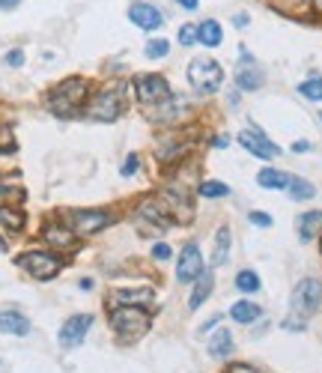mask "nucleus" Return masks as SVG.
<instances>
[{
    "label": "nucleus",
    "mask_w": 322,
    "mask_h": 373,
    "mask_svg": "<svg viewBox=\"0 0 322 373\" xmlns=\"http://www.w3.org/2000/svg\"><path fill=\"white\" fill-rule=\"evenodd\" d=\"M322 308V281L319 278H301L290 296V313L284 317L280 329L284 331H304L308 320Z\"/></svg>",
    "instance_id": "1"
},
{
    "label": "nucleus",
    "mask_w": 322,
    "mask_h": 373,
    "mask_svg": "<svg viewBox=\"0 0 322 373\" xmlns=\"http://www.w3.org/2000/svg\"><path fill=\"white\" fill-rule=\"evenodd\" d=\"M87 117L96 123H113L126 114L129 107V84L122 81H113V84L98 87L96 93H90L87 99Z\"/></svg>",
    "instance_id": "2"
},
{
    "label": "nucleus",
    "mask_w": 322,
    "mask_h": 373,
    "mask_svg": "<svg viewBox=\"0 0 322 373\" xmlns=\"http://www.w3.org/2000/svg\"><path fill=\"white\" fill-rule=\"evenodd\" d=\"M90 93L93 90H90L87 78H66L48 93V111L57 114V117H72L87 105Z\"/></svg>",
    "instance_id": "3"
},
{
    "label": "nucleus",
    "mask_w": 322,
    "mask_h": 373,
    "mask_svg": "<svg viewBox=\"0 0 322 373\" xmlns=\"http://www.w3.org/2000/svg\"><path fill=\"white\" fill-rule=\"evenodd\" d=\"M107 322H111L113 335L122 344L137 341L140 335H146L152 322V313L146 308H129V305H117V308H107Z\"/></svg>",
    "instance_id": "4"
},
{
    "label": "nucleus",
    "mask_w": 322,
    "mask_h": 373,
    "mask_svg": "<svg viewBox=\"0 0 322 373\" xmlns=\"http://www.w3.org/2000/svg\"><path fill=\"white\" fill-rule=\"evenodd\" d=\"M185 78L197 93L215 96L221 90V84H224V69H221V63L212 60V57H194V60H188Z\"/></svg>",
    "instance_id": "5"
},
{
    "label": "nucleus",
    "mask_w": 322,
    "mask_h": 373,
    "mask_svg": "<svg viewBox=\"0 0 322 373\" xmlns=\"http://www.w3.org/2000/svg\"><path fill=\"white\" fill-rule=\"evenodd\" d=\"M18 269H24L36 281H54L63 272V257L54 254L51 248H30V251L18 254Z\"/></svg>",
    "instance_id": "6"
},
{
    "label": "nucleus",
    "mask_w": 322,
    "mask_h": 373,
    "mask_svg": "<svg viewBox=\"0 0 322 373\" xmlns=\"http://www.w3.org/2000/svg\"><path fill=\"white\" fill-rule=\"evenodd\" d=\"M63 221L69 224L72 233L78 239H84V236H96L102 230H107L117 221V215L111 209H69V212H63Z\"/></svg>",
    "instance_id": "7"
},
{
    "label": "nucleus",
    "mask_w": 322,
    "mask_h": 373,
    "mask_svg": "<svg viewBox=\"0 0 322 373\" xmlns=\"http://www.w3.org/2000/svg\"><path fill=\"white\" fill-rule=\"evenodd\" d=\"M131 90H135V99L140 105L150 111V107L167 102L173 96V90L167 84V78H161V75L155 72H144V75H135V81H131Z\"/></svg>",
    "instance_id": "8"
},
{
    "label": "nucleus",
    "mask_w": 322,
    "mask_h": 373,
    "mask_svg": "<svg viewBox=\"0 0 322 373\" xmlns=\"http://www.w3.org/2000/svg\"><path fill=\"white\" fill-rule=\"evenodd\" d=\"M233 81H236L239 93H257L266 84V69L257 63V57L247 51V48H239V63H236Z\"/></svg>",
    "instance_id": "9"
},
{
    "label": "nucleus",
    "mask_w": 322,
    "mask_h": 373,
    "mask_svg": "<svg viewBox=\"0 0 322 373\" xmlns=\"http://www.w3.org/2000/svg\"><path fill=\"white\" fill-rule=\"evenodd\" d=\"M239 144H242L247 153H251L254 159H260V162H271V159H278L280 155V146L260 126H251V129L239 131Z\"/></svg>",
    "instance_id": "10"
},
{
    "label": "nucleus",
    "mask_w": 322,
    "mask_h": 373,
    "mask_svg": "<svg viewBox=\"0 0 322 373\" xmlns=\"http://www.w3.org/2000/svg\"><path fill=\"white\" fill-rule=\"evenodd\" d=\"M90 329H93V313H72L57 331V341H60L63 350H78L87 341Z\"/></svg>",
    "instance_id": "11"
},
{
    "label": "nucleus",
    "mask_w": 322,
    "mask_h": 373,
    "mask_svg": "<svg viewBox=\"0 0 322 373\" xmlns=\"http://www.w3.org/2000/svg\"><path fill=\"white\" fill-rule=\"evenodd\" d=\"M155 290L152 287H113L107 293V308H117V305H129V308H146L150 311L155 305Z\"/></svg>",
    "instance_id": "12"
},
{
    "label": "nucleus",
    "mask_w": 322,
    "mask_h": 373,
    "mask_svg": "<svg viewBox=\"0 0 322 373\" xmlns=\"http://www.w3.org/2000/svg\"><path fill=\"white\" fill-rule=\"evenodd\" d=\"M203 275V254L197 242H185L183 251L176 254V281L179 284H194Z\"/></svg>",
    "instance_id": "13"
},
{
    "label": "nucleus",
    "mask_w": 322,
    "mask_h": 373,
    "mask_svg": "<svg viewBox=\"0 0 322 373\" xmlns=\"http://www.w3.org/2000/svg\"><path fill=\"white\" fill-rule=\"evenodd\" d=\"M42 242L51 248L54 254H69V251H75L81 239L72 233V227L69 224H63V221H48L45 227H42Z\"/></svg>",
    "instance_id": "14"
},
{
    "label": "nucleus",
    "mask_w": 322,
    "mask_h": 373,
    "mask_svg": "<svg viewBox=\"0 0 322 373\" xmlns=\"http://www.w3.org/2000/svg\"><path fill=\"white\" fill-rule=\"evenodd\" d=\"M146 114H150V117L159 123V126H179V123L185 120V114H188V99H183V96L173 93L167 102L150 107Z\"/></svg>",
    "instance_id": "15"
},
{
    "label": "nucleus",
    "mask_w": 322,
    "mask_h": 373,
    "mask_svg": "<svg viewBox=\"0 0 322 373\" xmlns=\"http://www.w3.org/2000/svg\"><path fill=\"white\" fill-rule=\"evenodd\" d=\"M137 218H144V221H150L152 227H159V233L161 230H167L170 224H176L173 221V215L167 209V203L161 201V197H144V201L137 203V209H135Z\"/></svg>",
    "instance_id": "16"
},
{
    "label": "nucleus",
    "mask_w": 322,
    "mask_h": 373,
    "mask_svg": "<svg viewBox=\"0 0 322 373\" xmlns=\"http://www.w3.org/2000/svg\"><path fill=\"white\" fill-rule=\"evenodd\" d=\"M129 21L135 24V27L152 33V30H161L164 27V12L159 6L152 3H144V0H135V3L129 6Z\"/></svg>",
    "instance_id": "17"
},
{
    "label": "nucleus",
    "mask_w": 322,
    "mask_h": 373,
    "mask_svg": "<svg viewBox=\"0 0 322 373\" xmlns=\"http://www.w3.org/2000/svg\"><path fill=\"white\" fill-rule=\"evenodd\" d=\"M233 350H236L233 331H230V329H215L212 337H209V344H206V352H209L212 359H218V361H230Z\"/></svg>",
    "instance_id": "18"
},
{
    "label": "nucleus",
    "mask_w": 322,
    "mask_h": 373,
    "mask_svg": "<svg viewBox=\"0 0 322 373\" xmlns=\"http://www.w3.org/2000/svg\"><path fill=\"white\" fill-rule=\"evenodd\" d=\"M30 331H33V326H30V320L24 317L21 311H15V308H6V311H0V335L27 337Z\"/></svg>",
    "instance_id": "19"
},
{
    "label": "nucleus",
    "mask_w": 322,
    "mask_h": 373,
    "mask_svg": "<svg viewBox=\"0 0 322 373\" xmlns=\"http://www.w3.org/2000/svg\"><path fill=\"white\" fill-rule=\"evenodd\" d=\"M212 293H215V272L206 269L203 275L191 284V293H188V311H200L203 302H209Z\"/></svg>",
    "instance_id": "20"
},
{
    "label": "nucleus",
    "mask_w": 322,
    "mask_h": 373,
    "mask_svg": "<svg viewBox=\"0 0 322 373\" xmlns=\"http://www.w3.org/2000/svg\"><path fill=\"white\" fill-rule=\"evenodd\" d=\"M295 230H299L301 242H313L317 236H322V209H308L295 218Z\"/></svg>",
    "instance_id": "21"
},
{
    "label": "nucleus",
    "mask_w": 322,
    "mask_h": 373,
    "mask_svg": "<svg viewBox=\"0 0 322 373\" xmlns=\"http://www.w3.org/2000/svg\"><path fill=\"white\" fill-rule=\"evenodd\" d=\"M260 317H263V308L257 302H251V298H239V302L230 305V320L236 326H254Z\"/></svg>",
    "instance_id": "22"
},
{
    "label": "nucleus",
    "mask_w": 322,
    "mask_h": 373,
    "mask_svg": "<svg viewBox=\"0 0 322 373\" xmlns=\"http://www.w3.org/2000/svg\"><path fill=\"white\" fill-rule=\"evenodd\" d=\"M290 182H293V173L278 170V168H263L257 173V185L266 188V192H286Z\"/></svg>",
    "instance_id": "23"
},
{
    "label": "nucleus",
    "mask_w": 322,
    "mask_h": 373,
    "mask_svg": "<svg viewBox=\"0 0 322 373\" xmlns=\"http://www.w3.org/2000/svg\"><path fill=\"white\" fill-rule=\"evenodd\" d=\"M197 42L203 48H221V42H224V27H221L215 18L200 21L197 24Z\"/></svg>",
    "instance_id": "24"
},
{
    "label": "nucleus",
    "mask_w": 322,
    "mask_h": 373,
    "mask_svg": "<svg viewBox=\"0 0 322 373\" xmlns=\"http://www.w3.org/2000/svg\"><path fill=\"white\" fill-rule=\"evenodd\" d=\"M230 245H233V233L230 227H218L215 230V248H212V269L224 266L230 257Z\"/></svg>",
    "instance_id": "25"
},
{
    "label": "nucleus",
    "mask_w": 322,
    "mask_h": 373,
    "mask_svg": "<svg viewBox=\"0 0 322 373\" xmlns=\"http://www.w3.org/2000/svg\"><path fill=\"white\" fill-rule=\"evenodd\" d=\"M159 153V159L164 164H170V162H183V155H185V144H183V138L179 135H167L161 140V146L155 149Z\"/></svg>",
    "instance_id": "26"
},
{
    "label": "nucleus",
    "mask_w": 322,
    "mask_h": 373,
    "mask_svg": "<svg viewBox=\"0 0 322 373\" xmlns=\"http://www.w3.org/2000/svg\"><path fill=\"white\" fill-rule=\"evenodd\" d=\"M24 212L18 206H0V230H10V233H21L24 230Z\"/></svg>",
    "instance_id": "27"
},
{
    "label": "nucleus",
    "mask_w": 322,
    "mask_h": 373,
    "mask_svg": "<svg viewBox=\"0 0 322 373\" xmlns=\"http://www.w3.org/2000/svg\"><path fill=\"white\" fill-rule=\"evenodd\" d=\"M233 287L239 290V293H245V296H257L260 290H263V281H260V275H257L254 269H242V272L236 275Z\"/></svg>",
    "instance_id": "28"
},
{
    "label": "nucleus",
    "mask_w": 322,
    "mask_h": 373,
    "mask_svg": "<svg viewBox=\"0 0 322 373\" xmlns=\"http://www.w3.org/2000/svg\"><path fill=\"white\" fill-rule=\"evenodd\" d=\"M286 194L293 197L295 203H304V201H313L317 197V185H313L310 179H301V177H293L290 188H286Z\"/></svg>",
    "instance_id": "29"
},
{
    "label": "nucleus",
    "mask_w": 322,
    "mask_h": 373,
    "mask_svg": "<svg viewBox=\"0 0 322 373\" xmlns=\"http://www.w3.org/2000/svg\"><path fill=\"white\" fill-rule=\"evenodd\" d=\"M197 194L206 197V201H221V197H230V185L221 179H200Z\"/></svg>",
    "instance_id": "30"
},
{
    "label": "nucleus",
    "mask_w": 322,
    "mask_h": 373,
    "mask_svg": "<svg viewBox=\"0 0 322 373\" xmlns=\"http://www.w3.org/2000/svg\"><path fill=\"white\" fill-rule=\"evenodd\" d=\"M299 93L308 99V102H322V75H310L299 84Z\"/></svg>",
    "instance_id": "31"
},
{
    "label": "nucleus",
    "mask_w": 322,
    "mask_h": 373,
    "mask_svg": "<svg viewBox=\"0 0 322 373\" xmlns=\"http://www.w3.org/2000/svg\"><path fill=\"white\" fill-rule=\"evenodd\" d=\"M144 54H146V60H164V57L170 54V42L167 39H150L146 42V48H144Z\"/></svg>",
    "instance_id": "32"
},
{
    "label": "nucleus",
    "mask_w": 322,
    "mask_h": 373,
    "mask_svg": "<svg viewBox=\"0 0 322 373\" xmlns=\"http://www.w3.org/2000/svg\"><path fill=\"white\" fill-rule=\"evenodd\" d=\"M24 192L12 182H0V206H12L15 201H21Z\"/></svg>",
    "instance_id": "33"
},
{
    "label": "nucleus",
    "mask_w": 322,
    "mask_h": 373,
    "mask_svg": "<svg viewBox=\"0 0 322 373\" xmlns=\"http://www.w3.org/2000/svg\"><path fill=\"white\" fill-rule=\"evenodd\" d=\"M176 42L183 45V48L197 45V24H183V27H179V33H176Z\"/></svg>",
    "instance_id": "34"
},
{
    "label": "nucleus",
    "mask_w": 322,
    "mask_h": 373,
    "mask_svg": "<svg viewBox=\"0 0 322 373\" xmlns=\"http://www.w3.org/2000/svg\"><path fill=\"white\" fill-rule=\"evenodd\" d=\"M137 170H140V155H137V153H129L126 162H122V168H120V173H122L126 179H131Z\"/></svg>",
    "instance_id": "35"
},
{
    "label": "nucleus",
    "mask_w": 322,
    "mask_h": 373,
    "mask_svg": "<svg viewBox=\"0 0 322 373\" xmlns=\"http://www.w3.org/2000/svg\"><path fill=\"white\" fill-rule=\"evenodd\" d=\"M247 221H251L254 227H260V230H269L271 224H275V218H271L269 212H260V209H254L251 215H247Z\"/></svg>",
    "instance_id": "36"
},
{
    "label": "nucleus",
    "mask_w": 322,
    "mask_h": 373,
    "mask_svg": "<svg viewBox=\"0 0 322 373\" xmlns=\"http://www.w3.org/2000/svg\"><path fill=\"white\" fill-rule=\"evenodd\" d=\"M150 254H152V260H159V263H167V260H173V248H170L167 242H155Z\"/></svg>",
    "instance_id": "37"
},
{
    "label": "nucleus",
    "mask_w": 322,
    "mask_h": 373,
    "mask_svg": "<svg viewBox=\"0 0 322 373\" xmlns=\"http://www.w3.org/2000/svg\"><path fill=\"white\" fill-rule=\"evenodd\" d=\"M6 66H12V69H21V66H24V51H21V48H12V51H6Z\"/></svg>",
    "instance_id": "38"
},
{
    "label": "nucleus",
    "mask_w": 322,
    "mask_h": 373,
    "mask_svg": "<svg viewBox=\"0 0 322 373\" xmlns=\"http://www.w3.org/2000/svg\"><path fill=\"white\" fill-rule=\"evenodd\" d=\"M227 373H263L260 368H254V364H245V361H233L227 368Z\"/></svg>",
    "instance_id": "39"
},
{
    "label": "nucleus",
    "mask_w": 322,
    "mask_h": 373,
    "mask_svg": "<svg viewBox=\"0 0 322 373\" xmlns=\"http://www.w3.org/2000/svg\"><path fill=\"white\" fill-rule=\"evenodd\" d=\"M218 322H221V313H215V317H209V320H206L200 329H197V335H200V337H203V335H209V331L218 329Z\"/></svg>",
    "instance_id": "40"
},
{
    "label": "nucleus",
    "mask_w": 322,
    "mask_h": 373,
    "mask_svg": "<svg viewBox=\"0 0 322 373\" xmlns=\"http://www.w3.org/2000/svg\"><path fill=\"white\" fill-rule=\"evenodd\" d=\"M295 155H301V153H310V140H295V144L290 146Z\"/></svg>",
    "instance_id": "41"
},
{
    "label": "nucleus",
    "mask_w": 322,
    "mask_h": 373,
    "mask_svg": "<svg viewBox=\"0 0 322 373\" xmlns=\"http://www.w3.org/2000/svg\"><path fill=\"white\" fill-rule=\"evenodd\" d=\"M212 146H215V149H227V146H230V135H218V138H212Z\"/></svg>",
    "instance_id": "42"
},
{
    "label": "nucleus",
    "mask_w": 322,
    "mask_h": 373,
    "mask_svg": "<svg viewBox=\"0 0 322 373\" xmlns=\"http://www.w3.org/2000/svg\"><path fill=\"white\" fill-rule=\"evenodd\" d=\"M233 24H236V27H247V24H251V18H247V12H236V15H233Z\"/></svg>",
    "instance_id": "43"
},
{
    "label": "nucleus",
    "mask_w": 322,
    "mask_h": 373,
    "mask_svg": "<svg viewBox=\"0 0 322 373\" xmlns=\"http://www.w3.org/2000/svg\"><path fill=\"white\" fill-rule=\"evenodd\" d=\"M179 6H183V10H188V12H194L197 6H200V0H176Z\"/></svg>",
    "instance_id": "44"
},
{
    "label": "nucleus",
    "mask_w": 322,
    "mask_h": 373,
    "mask_svg": "<svg viewBox=\"0 0 322 373\" xmlns=\"http://www.w3.org/2000/svg\"><path fill=\"white\" fill-rule=\"evenodd\" d=\"M21 0H0V10H15Z\"/></svg>",
    "instance_id": "45"
},
{
    "label": "nucleus",
    "mask_w": 322,
    "mask_h": 373,
    "mask_svg": "<svg viewBox=\"0 0 322 373\" xmlns=\"http://www.w3.org/2000/svg\"><path fill=\"white\" fill-rule=\"evenodd\" d=\"M93 287H96L93 278H81V290H93Z\"/></svg>",
    "instance_id": "46"
},
{
    "label": "nucleus",
    "mask_w": 322,
    "mask_h": 373,
    "mask_svg": "<svg viewBox=\"0 0 322 373\" xmlns=\"http://www.w3.org/2000/svg\"><path fill=\"white\" fill-rule=\"evenodd\" d=\"M0 251H6V239L3 236H0Z\"/></svg>",
    "instance_id": "47"
},
{
    "label": "nucleus",
    "mask_w": 322,
    "mask_h": 373,
    "mask_svg": "<svg viewBox=\"0 0 322 373\" xmlns=\"http://www.w3.org/2000/svg\"><path fill=\"white\" fill-rule=\"evenodd\" d=\"M310 3H317V6H319V10H322V0H310Z\"/></svg>",
    "instance_id": "48"
}]
</instances>
